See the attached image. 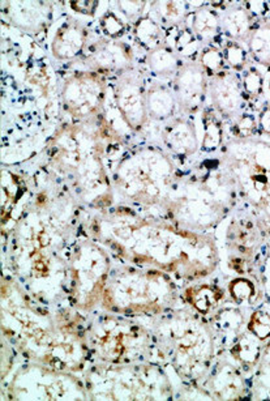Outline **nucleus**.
Masks as SVG:
<instances>
[{
    "instance_id": "obj_1",
    "label": "nucleus",
    "mask_w": 270,
    "mask_h": 401,
    "mask_svg": "<svg viewBox=\"0 0 270 401\" xmlns=\"http://www.w3.org/2000/svg\"><path fill=\"white\" fill-rule=\"evenodd\" d=\"M115 101L132 129H139L146 119V90L143 77L134 68L122 73L115 84Z\"/></svg>"
},
{
    "instance_id": "obj_2",
    "label": "nucleus",
    "mask_w": 270,
    "mask_h": 401,
    "mask_svg": "<svg viewBox=\"0 0 270 401\" xmlns=\"http://www.w3.org/2000/svg\"><path fill=\"white\" fill-rule=\"evenodd\" d=\"M104 98V80L97 73H76L64 82V104L73 114L94 112Z\"/></svg>"
},
{
    "instance_id": "obj_3",
    "label": "nucleus",
    "mask_w": 270,
    "mask_h": 401,
    "mask_svg": "<svg viewBox=\"0 0 270 401\" xmlns=\"http://www.w3.org/2000/svg\"><path fill=\"white\" fill-rule=\"evenodd\" d=\"M209 77L199 62L184 63L176 73L173 81L176 104L185 112H196L205 101Z\"/></svg>"
},
{
    "instance_id": "obj_4",
    "label": "nucleus",
    "mask_w": 270,
    "mask_h": 401,
    "mask_svg": "<svg viewBox=\"0 0 270 401\" xmlns=\"http://www.w3.org/2000/svg\"><path fill=\"white\" fill-rule=\"evenodd\" d=\"M207 92L215 109L222 112L223 115L232 117L242 109L244 96L242 80L240 76L230 70H223L222 73L210 77Z\"/></svg>"
},
{
    "instance_id": "obj_5",
    "label": "nucleus",
    "mask_w": 270,
    "mask_h": 401,
    "mask_svg": "<svg viewBox=\"0 0 270 401\" xmlns=\"http://www.w3.org/2000/svg\"><path fill=\"white\" fill-rule=\"evenodd\" d=\"M134 55L127 43L119 41H104L89 55V63L104 71H127L132 68Z\"/></svg>"
},
{
    "instance_id": "obj_6",
    "label": "nucleus",
    "mask_w": 270,
    "mask_h": 401,
    "mask_svg": "<svg viewBox=\"0 0 270 401\" xmlns=\"http://www.w3.org/2000/svg\"><path fill=\"white\" fill-rule=\"evenodd\" d=\"M87 38L84 26L73 21L65 23L56 32L51 43V53L59 60H71L82 54Z\"/></svg>"
},
{
    "instance_id": "obj_7",
    "label": "nucleus",
    "mask_w": 270,
    "mask_h": 401,
    "mask_svg": "<svg viewBox=\"0 0 270 401\" xmlns=\"http://www.w3.org/2000/svg\"><path fill=\"white\" fill-rule=\"evenodd\" d=\"M220 18L221 31L230 41H247L254 29V18L248 14L244 6H229L223 11V14L220 15Z\"/></svg>"
},
{
    "instance_id": "obj_8",
    "label": "nucleus",
    "mask_w": 270,
    "mask_h": 401,
    "mask_svg": "<svg viewBox=\"0 0 270 401\" xmlns=\"http://www.w3.org/2000/svg\"><path fill=\"white\" fill-rule=\"evenodd\" d=\"M191 29L196 40L210 43L221 32L220 14L207 6H200L191 15Z\"/></svg>"
},
{
    "instance_id": "obj_9",
    "label": "nucleus",
    "mask_w": 270,
    "mask_h": 401,
    "mask_svg": "<svg viewBox=\"0 0 270 401\" xmlns=\"http://www.w3.org/2000/svg\"><path fill=\"white\" fill-rule=\"evenodd\" d=\"M176 107L174 92L163 84H154L146 90V112L153 119L170 118Z\"/></svg>"
},
{
    "instance_id": "obj_10",
    "label": "nucleus",
    "mask_w": 270,
    "mask_h": 401,
    "mask_svg": "<svg viewBox=\"0 0 270 401\" xmlns=\"http://www.w3.org/2000/svg\"><path fill=\"white\" fill-rule=\"evenodd\" d=\"M146 65L151 73L159 77H171L180 70L183 63L174 48L163 45L161 48L153 50L146 55Z\"/></svg>"
},
{
    "instance_id": "obj_11",
    "label": "nucleus",
    "mask_w": 270,
    "mask_h": 401,
    "mask_svg": "<svg viewBox=\"0 0 270 401\" xmlns=\"http://www.w3.org/2000/svg\"><path fill=\"white\" fill-rule=\"evenodd\" d=\"M134 37L141 48L151 53L165 45V32L162 25L151 15L143 16L134 24Z\"/></svg>"
},
{
    "instance_id": "obj_12",
    "label": "nucleus",
    "mask_w": 270,
    "mask_h": 401,
    "mask_svg": "<svg viewBox=\"0 0 270 401\" xmlns=\"http://www.w3.org/2000/svg\"><path fill=\"white\" fill-rule=\"evenodd\" d=\"M248 51L257 63L262 65H270V24L264 18L256 23L249 34L248 40Z\"/></svg>"
},
{
    "instance_id": "obj_13",
    "label": "nucleus",
    "mask_w": 270,
    "mask_h": 401,
    "mask_svg": "<svg viewBox=\"0 0 270 401\" xmlns=\"http://www.w3.org/2000/svg\"><path fill=\"white\" fill-rule=\"evenodd\" d=\"M168 146L178 153H192L198 148L196 134L187 122L178 121L167 129L165 134Z\"/></svg>"
},
{
    "instance_id": "obj_14",
    "label": "nucleus",
    "mask_w": 270,
    "mask_h": 401,
    "mask_svg": "<svg viewBox=\"0 0 270 401\" xmlns=\"http://www.w3.org/2000/svg\"><path fill=\"white\" fill-rule=\"evenodd\" d=\"M188 6L185 1H154L153 9L159 24L168 29L184 24L188 20Z\"/></svg>"
},
{
    "instance_id": "obj_15",
    "label": "nucleus",
    "mask_w": 270,
    "mask_h": 401,
    "mask_svg": "<svg viewBox=\"0 0 270 401\" xmlns=\"http://www.w3.org/2000/svg\"><path fill=\"white\" fill-rule=\"evenodd\" d=\"M225 65L230 71H243L248 63V53L246 48L240 45V42L227 41L222 48Z\"/></svg>"
},
{
    "instance_id": "obj_16",
    "label": "nucleus",
    "mask_w": 270,
    "mask_h": 401,
    "mask_svg": "<svg viewBox=\"0 0 270 401\" xmlns=\"http://www.w3.org/2000/svg\"><path fill=\"white\" fill-rule=\"evenodd\" d=\"M199 65L205 71L209 79L222 73L226 67L222 50L212 46V45H207V48H202V51L200 53Z\"/></svg>"
},
{
    "instance_id": "obj_17",
    "label": "nucleus",
    "mask_w": 270,
    "mask_h": 401,
    "mask_svg": "<svg viewBox=\"0 0 270 401\" xmlns=\"http://www.w3.org/2000/svg\"><path fill=\"white\" fill-rule=\"evenodd\" d=\"M240 80H242V89L244 96L248 98H257L261 95L264 77L257 68L249 67L246 70V73H243Z\"/></svg>"
},
{
    "instance_id": "obj_18",
    "label": "nucleus",
    "mask_w": 270,
    "mask_h": 401,
    "mask_svg": "<svg viewBox=\"0 0 270 401\" xmlns=\"http://www.w3.org/2000/svg\"><path fill=\"white\" fill-rule=\"evenodd\" d=\"M101 28L107 37L118 40L126 33V24L114 12H106L101 18Z\"/></svg>"
},
{
    "instance_id": "obj_19",
    "label": "nucleus",
    "mask_w": 270,
    "mask_h": 401,
    "mask_svg": "<svg viewBox=\"0 0 270 401\" xmlns=\"http://www.w3.org/2000/svg\"><path fill=\"white\" fill-rule=\"evenodd\" d=\"M205 139H204V149H215L217 145L221 143L222 131L220 123L215 119V115H207L205 117Z\"/></svg>"
},
{
    "instance_id": "obj_20",
    "label": "nucleus",
    "mask_w": 270,
    "mask_h": 401,
    "mask_svg": "<svg viewBox=\"0 0 270 401\" xmlns=\"http://www.w3.org/2000/svg\"><path fill=\"white\" fill-rule=\"evenodd\" d=\"M145 6H146L145 1H118V9H120V12L134 24L143 17Z\"/></svg>"
},
{
    "instance_id": "obj_21",
    "label": "nucleus",
    "mask_w": 270,
    "mask_h": 401,
    "mask_svg": "<svg viewBox=\"0 0 270 401\" xmlns=\"http://www.w3.org/2000/svg\"><path fill=\"white\" fill-rule=\"evenodd\" d=\"M244 7L252 18H261V20L268 16L270 11V6L266 1H246Z\"/></svg>"
},
{
    "instance_id": "obj_22",
    "label": "nucleus",
    "mask_w": 270,
    "mask_h": 401,
    "mask_svg": "<svg viewBox=\"0 0 270 401\" xmlns=\"http://www.w3.org/2000/svg\"><path fill=\"white\" fill-rule=\"evenodd\" d=\"M235 129H237V134H238L239 137H249L254 132V129H256V121H254V117L252 115L242 117L240 121L237 123Z\"/></svg>"
},
{
    "instance_id": "obj_23",
    "label": "nucleus",
    "mask_w": 270,
    "mask_h": 401,
    "mask_svg": "<svg viewBox=\"0 0 270 401\" xmlns=\"http://www.w3.org/2000/svg\"><path fill=\"white\" fill-rule=\"evenodd\" d=\"M98 7V1H71V9L77 14L84 15H94V11Z\"/></svg>"
},
{
    "instance_id": "obj_24",
    "label": "nucleus",
    "mask_w": 270,
    "mask_h": 401,
    "mask_svg": "<svg viewBox=\"0 0 270 401\" xmlns=\"http://www.w3.org/2000/svg\"><path fill=\"white\" fill-rule=\"evenodd\" d=\"M259 124H260V129L270 135V106H266L264 110H262L261 114H260V121H259Z\"/></svg>"
},
{
    "instance_id": "obj_25",
    "label": "nucleus",
    "mask_w": 270,
    "mask_h": 401,
    "mask_svg": "<svg viewBox=\"0 0 270 401\" xmlns=\"http://www.w3.org/2000/svg\"><path fill=\"white\" fill-rule=\"evenodd\" d=\"M265 20H266V21H268V23H269L270 24V11L269 14H268V16L265 17Z\"/></svg>"
},
{
    "instance_id": "obj_26",
    "label": "nucleus",
    "mask_w": 270,
    "mask_h": 401,
    "mask_svg": "<svg viewBox=\"0 0 270 401\" xmlns=\"http://www.w3.org/2000/svg\"><path fill=\"white\" fill-rule=\"evenodd\" d=\"M269 89H270V80H269Z\"/></svg>"
}]
</instances>
